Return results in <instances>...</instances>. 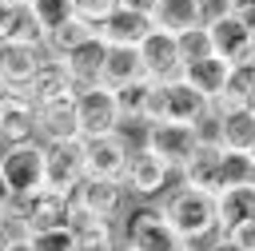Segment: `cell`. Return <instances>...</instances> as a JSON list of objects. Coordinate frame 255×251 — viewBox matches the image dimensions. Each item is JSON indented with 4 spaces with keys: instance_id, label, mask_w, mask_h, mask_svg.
Instances as JSON below:
<instances>
[{
    "instance_id": "ac0fdd59",
    "label": "cell",
    "mask_w": 255,
    "mask_h": 251,
    "mask_svg": "<svg viewBox=\"0 0 255 251\" xmlns=\"http://www.w3.org/2000/svg\"><path fill=\"white\" fill-rule=\"evenodd\" d=\"M44 24L32 12V0H4L0 4V40H16V44H36L44 48Z\"/></svg>"
},
{
    "instance_id": "f6af8a7d",
    "label": "cell",
    "mask_w": 255,
    "mask_h": 251,
    "mask_svg": "<svg viewBox=\"0 0 255 251\" xmlns=\"http://www.w3.org/2000/svg\"><path fill=\"white\" fill-rule=\"evenodd\" d=\"M4 155H8V143H4V135H0V159H4Z\"/></svg>"
},
{
    "instance_id": "f1b7e54d",
    "label": "cell",
    "mask_w": 255,
    "mask_h": 251,
    "mask_svg": "<svg viewBox=\"0 0 255 251\" xmlns=\"http://www.w3.org/2000/svg\"><path fill=\"white\" fill-rule=\"evenodd\" d=\"M151 88L155 80H131L124 88H112L116 92V108H120V124H139L143 127V116H147V100H151Z\"/></svg>"
},
{
    "instance_id": "9c48e42d",
    "label": "cell",
    "mask_w": 255,
    "mask_h": 251,
    "mask_svg": "<svg viewBox=\"0 0 255 251\" xmlns=\"http://www.w3.org/2000/svg\"><path fill=\"white\" fill-rule=\"evenodd\" d=\"M128 155H131V143H128L124 131L84 139V167H88V179H120V183H124Z\"/></svg>"
},
{
    "instance_id": "277c9868",
    "label": "cell",
    "mask_w": 255,
    "mask_h": 251,
    "mask_svg": "<svg viewBox=\"0 0 255 251\" xmlns=\"http://www.w3.org/2000/svg\"><path fill=\"white\" fill-rule=\"evenodd\" d=\"M171 179H179L155 151H147L143 143L139 147H131V155H128V171H124V191L128 195H135V199H163L167 191H171Z\"/></svg>"
},
{
    "instance_id": "8992f818",
    "label": "cell",
    "mask_w": 255,
    "mask_h": 251,
    "mask_svg": "<svg viewBox=\"0 0 255 251\" xmlns=\"http://www.w3.org/2000/svg\"><path fill=\"white\" fill-rule=\"evenodd\" d=\"M207 36H211V52L219 60H227L231 68H243V64H255V24H247L243 16L227 12L211 24H203Z\"/></svg>"
},
{
    "instance_id": "4fadbf2b",
    "label": "cell",
    "mask_w": 255,
    "mask_h": 251,
    "mask_svg": "<svg viewBox=\"0 0 255 251\" xmlns=\"http://www.w3.org/2000/svg\"><path fill=\"white\" fill-rule=\"evenodd\" d=\"M0 135H4L8 147L36 139V104L16 88L0 92Z\"/></svg>"
},
{
    "instance_id": "9a60e30c",
    "label": "cell",
    "mask_w": 255,
    "mask_h": 251,
    "mask_svg": "<svg viewBox=\"0 0 255 251\" xmlns=\"http://www.w3.org/2000/svg\"><path fill=\"white\" fill-rule=\"evenodd\" d=\"M72 203L100 215V219H120L124 207H128V191H124L120 179H84L72 191Z\"/></svg>"
},
{
    "instance_id": "3957f363",
    "label": "cell",
    "mask_w": 255,
    "mask_h": 251,
    "mask_svg": "<svg viewBox=\"0 0 255 251\" xmlns=\"http://www.w3.org/2000/svg\"><path fill=\"white\" fill-rule=\"evenodd\" d=\"M76 120H80V139H96V135H116L120 124V108H116V92L108 84H88L76 92Z\"/></svg>"
},
{
    "instance_id": "d6a6232c",
    "label": "cell",
    "mask_w": 255,
    "mask_h": 251,
    "mask_svg": "<svg viewBox=\"0 0 255 251\" xmlns=\"http://www.w3.org/2000/svg\"><path fill=\"white\" fill-rule=\"evenodd\" d=\"M191 131H195V143H207V147H223V116L215 112V108H207L195 124H191Z\"/></svg>"
},
{
    "instance_id": "484cf974",
    "label": "cell",
    "mask_w": 255,
    "mask_h": 251,
    "mask_svg": "<svg viewBox=\"0 0 255 251\" xmlns=\"http://www.w3.org/2000/svg\"><path fill=\"white\" fill-rule=\"evenodd\" d=\"M215 112H239V108H255V64L231 68L219 100H211Z\"/></svg>"
},
{
    "instance_id": "ffe728a7",
    "label": "cell",
    "mask_w": 255,
    "mask_h": 251,
    "mask_svg": "<svg viewBox=\"0 0 255 251\" xmlns=\"http://www.w3.org/2000/svg\"><path fill=\"white\" fill-rule=\"evenodd\" d=\"M211 108V100H203L191 84H183L179 76L163 84V124H195L203 112Z\"/></svg>"
},
{
    "instance_id": "ee69618b",
    "label": "cell",
    "mask_w": 255,
    "mask_h": 251,
    "mask_svg": "<svg viewBox=\"0 0 255 251\" xmlns=\"http://www.w3.org/2000/svg\"><path fill=\"white\" fill-rule=\"evenodd\" d=\"M175 251H203V247H195V243H179Z\"/></svg>"
},
{
    "instance_id": "f546056e",
    "label": "cell",
    "mask_w": 255,
    "mask_h": 251,
    "mask_svg": "<svg viewBox=\"0 0 255 251\" xmlns=\"http://www.w3.org/2000/svg\"><path fill=\"white\" fill-rule=\"evenodd\" d=\"M219 116H223V147H231V151H251V147H255V108L219 112Z\"/></svg>"
},
{
    "instance_id": "74e56055",
    "label": "cell",
    "mask_w": 255,
    "mask_h": 251,
    "mask_svg": "<svg viewBox=\"0 0 255 251\" xmlns=\"http://www.w3.org/2000/svg\"><path fill=\"white\" fill-rule=\"evenodd\" d=\"M227 239H231V243H239L243 251H255V223H247V227H239V231H231Z\"/></svg>"
},
{
    "instance_id": "6da1fadb",
    "label": "cell",
    "mask_w": 255,
    "mask_h": 251,
    "mask_svg": "<svg viewBox=\"0 0 255 251\" xmlns=\"http://www.w3.org/2000/svg\"><path fill=\"white\" fill-rule=\"evenodd\" d=\"M159 211L163 219L171 223V231L179 235V243H195L203 247L207 239L219 235V219H215V195L211 191H199V187H171L163 199H159Z\"/></svg>"
},
{
    "instance_id": "e0dca14e",
    "label": "cell",
    "mask_w": 255,
    "mask_h": 251,
    "mask_svg": "<svg viewBox=\"0 0 255 251\" xmlns=\"http://www.w3.org/2000/svg\"><path fill=\"white\" fill-rule=\"evenodd\" d=\"M179 183L219 195V191H223V147H207V143H199V147L191 151V159L179 167Z\"/></svg>"
},
{
    "instance_id": "7dc6e473",
    "label": "cell",
    "mask_w": 255,
    "mask_h": 251,
    "mask_svg": "<svg viewBox=\"0 0 255 251\" xmlns=\"http://www.w3.org/2000/svg\"><path fill=\"white\" fill-rule=\"evenodd\" d=\"M0 92H4V80H0Z\"/></svg>"
},
{
    "instance_id": "c3c4849f",
    "label": "cell",
    "mask_w": 255,
    "mask_h": 251,
    "mask_svg": "<svg viewBox=\"0 0 255 251\" xmlns=\"http://www.w3.org/2000/svg\"><path fill=\"white\" fill-rule=\"evenodd\" d=\"M120 251H131V247H120Z\"/></svg>"
},
{
    "instance_id": "7c38bea8",
    "label": "cell",
    "mask_w": 255,
    "mask_h": 251,
    "mask_svg": "<svg viewBox=\"0 0 255 251\" xmlns=\"http://www.w3.org/2000/svg\"><path fill=\"white\" fill-rule=\"evenodd\" d=\"M76 92H80V84L72 80V72L64 68V60H52V56L40 64V72H36V76L28 80V88H24V96H28L36 108L76 100Z\"/></svg>"
},
{
    "instance_id": "52a82bcc",
    "label": "cell",
    "mask_w": 255,
    "mask_h": 251,
    "mask_svg": "<svg viewBox=\"0 0 255 251\" xmlns=\"http://www.w3.org/2000/svg\"><path fill=\"white\" fill-rule=\"evenodd\" d=\"M0 171H4V179H8V187H12L16 199H28V195L44 191L48 187L44 183V143L32 139V143L8 147V155L0 159Z\"/></svg>"
},
{
    "instance_id": "4316f807",
    "label": "cell",
    "mask_w": 255,
    "mask_h": 251,
    "mask_svg": "<svg viewBox=\"0 0 255 251\" xmlns=\"http://www.w3.org/2000/svg\"><path fill=\"white\" fill-rule=\"evenodd\" d=\"M131 80H143L139 48H108L100 84H108V88H124V84H131Z\"/></svg>"
},
{
    "instance_id": "d4e9b609",
    "label": "cell",
    "mask_w": 255,
    "mask_h": 251,
    "mask_svg": "<svg viewBox=\"0 0 255 251\" xmlns=\"http://www.w3.org/2000/svg\"><path fill=\"white\" fill-rule=\"evenodd\" d=\"M104 56H108V44H104L100 36H92L88 44H80L76 52L64 56V68L72 72V80H76L80 88H88V84H100V76H104Z\"/></svg>"
},
{
    "instance_id": "b9f144b4",
    "label": "cell",
    "mask_w": 255,
    "mask_h": 251,
    "mask_svg": "<svg viewBox=\"0 0 255 251\" xmlns=\"http://www.w3.org/2000/svg\"><path fill=\"white\" fill-rule=\"evenodd\" d=\"M4 251H32V239H28V235H12Z\"/></svg>"
},
{
    "instance_id": "7a4b0ae2",
    "label": "cell",
    "mask_w": 255,
    "mask_h": 251,
    "mask_svg": "<svg viewBox=\"0 0 255 251\" xmlns=\"http://www.w3.org/2000/svg\"><path fill=\"white\" fill-rule=\"evenodd\" d=\"M20 235H44V231H60L68 227L72 219V195H60L52 187L28 195V199H16V207L4 215Z\"/></svg>"
},
{
    "instance_id": "30bf717a",
    "label": "cell",
    "mask_w": 255,
    "mask_h": 251,
    "mask_svg": "<svg viewBox=\"0 0 255 251\" xmlns=\"http://www.w3.org/2000/svg\"><path fill=\"white\" fill-rule=\"evenodd\" d=\"M143 147L155 151V155L179 175V167L191 159V151H195L199 143H195V131H191L187 124H151V127H143Z\"/></svg>"
},
{
    "instance_id": "f35d334b",
    "label": "cell",
    "mask_w": 255,
    "mask_h": 251,
    "mask_svg": "<svg viewBox=\"0 0 255 251\" xmlns=\"http://www.w3.org/2000/svg\"><path fill=\"white\" fill-rule=\"evenodd\" d=\"M155 4H159V0H120V8L139 12V16H151V12H155Z\"/></svg>"
},
{
    "instance_id": "cb8c5ba5",
    "label": "cell",
    "mask_w": 255,
    "mask_h": 251,
    "mask_svg": "<svg viewBox=\"0 0 255 251\" xmlns=\"http://www.w3.org/2000/svg\"><path fill=\"white\" fill-rule=\"evenodd\" d=\"M151 24L167 36H183L191 28L203 24V12H199V0H159L155 12H151Z\"/></svg>"
},
{
    "instance_id": "4dcf8cb0",
    "label": "cell",
    "mask_w": 255,
    "mask_h": 251,
    "mask_svg": "<svg viewBox=\"0 0 255 251\" xmlns=\"http://www.w3.org/2000/svg\"><path fill=\"white\" fill-rule=\"evenodd\" d=\"M255 183V159L251 151L223 147V187H251Z\"/></svg>"
},
{
    "instance_id": "2e32d148",
    "label": "cell",
    "mask_w": 255,
    "mask_h": 251,
    "mask_svg": "<svg viewBox=\"0 0 255 251\" xmlns=\"http://www.w3.org/2000/svg\"><path fill=\"white\" fill-rule=\"evenodd\" d=\"M44 60H48V52H44V48H36V44L0 40V80H4V88L24 92V88H28V80L40 72V64H44Z\"/></svg>"
},
{
    "instance_id": "ab89813d",
    "label": "cell",
    "mask_w": 255,
    "mask_h": 251,
    "mask_svg": "<svg viewBox=\"0 0 255 251\" xmlns=\"http://www.w3.org/2000/svg\"><path fill=\"white\" fill-rule=\"evenodd\" d=\"M16 207V195H12V187H8V179H4V171H0V215H8Z\"/></svg>"
},
{
    "instance_id": "8fae6325",
    "label": "cell",
    "mask_w": 255,
    "mask_h": 251,
    "mask_svg": "<svg viewBox=\"0 0 255 251\" xmlns=\"http://www.w3.org/2000/svg\"><path fill=\"white\" fill-rule=\"evenodd\" d=\"M139 60H143V76L155 80V84H167L183 72V56H179V40L151 28L147 40L139 44Z\"/></svg>"
},
{
    "instance_id": "bcb514c9",
    "label": "cell",
    "mask_w": 255,
    "mask_h": 251,
    "mask_svg": "<svg viewBox=\"0 0 255 251\" xmlns=\"http://www.w3.org/2000/svg\"><path fill=\"white\" fill-rule=\"evenodd\" d=\"M251 159H255V147H251Z\"/></svg>"
},
{
    "instance_id": "5bb4252c",
    "label": "cell",
    "mask_w": 255,
    "mask_h": 251,
    "mask_svg": "<svg viewBox=\"0 0 255 251\" xmlns=\"http://www.w3.org/2000/svg\"><path fill=\"white\" fill-rule=\"evenodd\" d=\"M68 231H72L76 251H120L124 247V239L116 235V219H100V215H92L76 203H72Z\"/></svg>"
},
{
    "instance_id": "e575fe53",
    "label": "cell",
    "mask_w": 255,
    "mask_h": 251,
    "mask_svg": "<svg viewBox=\"0 0 255 251\" xmlns=\"http://www.w3.org/2000/svg\"><path fill=\"white\" fill-rule=\"evenodd\" d=\"M116 8H120V0H72V16H80L92 28H100Z\"/></svg>"
},
{
    "instance_id": "d590c367",
    "label": "cell",
    "mask_w": 255,
    "mask_h": 251,
    "mask_svg": "<svg viewBox=\"0 0 255 251\" xmlns=\"http://www.w3.org/2000/svg\"><path fill=\"white\" fill-rule=\"evenodd\" d=\"M28 239H32V251H76L68 227H60V231H44V235H28Z\"/></svg>"
},
{
    "instance_id": "d6986e66",
    "label": "cell",
    "mask_w": 255,
    "mask_h": 251,
    "mask_svg": "<svg viewBox=\"0 0 255 251\" xmlns=\"http://www.w3.org/2000/svg\"><path fill=\"white\" fill-rule=\"evenodd\" d=\"M151 28H155L151 16H139V12H128V8H116V12L96 28V36H100L108 48H139V44L147 40Z\"/></svg>"
},
{
    "instance_id": "44dd1931",
    "label": "cell",
    "mask_w": 255,
    "mask_h": 251,
    "mask_svg": "<svg viewBox=\"0 0 255 251\" xmlns=\"http://www.w3.org/2000/svg\"><path fill=\"white\" fill-rule=\"evenodd\" d=\"M215 219H219V235H231V231L255 223V183L251 187H223L215 195Z\"/></svg>"
},
{
    "instance_id": "836d02e7",
    "label": "cell",
    "mask_w": 255,
    "mask_h": 251,
    "mask_svg": "<svg viewBox=\"0 0 255 251\" xmlns=\"http://www.w3.org/2000/svg\"><path fill=\"white\" fill-rule=\"evenodd\" d=\"M32 12L44 24V32H52L64 20H72V0H32Z\"/></svg>"
},
{
    "instance_id": "60d3db41",
    "label": "cell",
    "mask_w": 255,
    "mask_h": 251,
    "mask_svg": "<svg viewBox=\"0 0 255 251\" xmlns=\"http://www.w3.org/2000/svg\"><path fill=\"white\" fill-rule=\"evenodd\" d=\"M203 251H243V247H239V243H231L227 235H215V239H207V243H203Z\"/></svg>"
},
{
    "instance_id": "681fc988",
    "label": "cell",
    "mask_w": 255,
    "mask_h": 251,
    "mask_svg": "<svg viewBox=\"0 0 255 251\" xmlns=\"http://www.w3.org/2000/svg\"><path fill=\"white\" fill-rule=\"evenodd\" d=\"M0 4H4V0H0Z\"/></svg>"
},
{
    "instance_id": "7bdbcfd3",
    "label": "cell",
    "mask_w": 255,
    "mask_h": 251,
    "mask_svg": "<svg viewBox=\"0 0 255 251\" xmlns=\"http://www.w3.org/2000/svg\"><path fill=\"white\" fill-rule=\"evenodd\" d=\"M12 235H20V231H16V227H12V223H8L4 215H0V251L8 247V239H12Z\"/></svg>"
},
{
    "instance_id": "1f68e13d",
    "label": "cell",
    "mask_w": 255,
    "mask_h": 251,
    "mask_svg": "<svg viewBox=\"0 0 255 251\" xmlns=\"http://www.w3.org/2000/svg\"><path fill=\"white\" fill-rule=\"evenodd\" d=\"M175 40H179V56H183V64H195V60H203V56H215V52H211V36H207L203 24L191 28V32H183V36H175Z\"/></svg>"
},
{
    "instance_id": "83f0119b",
    "label": "cell",
    "mask_w": 255,
    "mask_h": 251,
    "mask_svg": "<svg viewBox=\"0 0 255 251\" xmlns=\"http://www.w3.org/2000/svg\"><path fill=\"white\" fill-rule=\"evenodd\" d=\"M96 36V28L92 24H84L80 16H72V20H64L60 28H52L48 36H44V52L52 56V60H64L68 52H76L80 44H88Z\"/></svg>"
},
{
    "instance_id": "7402d4cb",
    "label": "cell",
    "mask_w": 255,
    "mask_h": 251,
    "mask_svg": "<svg viewBox=\"0 0 255 251\" xmlns=\"http://www.w3.org/2000/svg\"><path fill=\"white\" fill-rule=\"evenodd\" d=\"M36 139L40 143H64V139H80V120H76V104H48L36 108Z\"/></svg>"
},
{
    "instance_id": "ba28073f",
    "label": "cell",
    "mask_w": 255,
    "mask_h": 251,
    "mask_svg": "<svg viewBox=\"0 0 255 251\" xmlns=\"http://www.w3.org/2000/svg\"><path fill=\"white\" fill-rule=\"evenodd\" d=\"M88 179L84 167V139H64V143H44V183L60 195H72Z\"/></svg>"
},
{
    "instance_id": "603a6c76",
    "label": "cell",
    "mask_w": 255,
    "mask_h": 251,
    "mask_svg": "<svg viewBox=\"0 0 255 251\" xmlns=\"http://www.w3.org/2000/svg\"><path fill=\"white\" fill-rule=\"evenodd\" d=\"M227 76H231V64L219 60V56H203V60H195V64H183V72H179V80L191 84L203 100H219Z\"/></svg>"
},
{
    "instance_id": "8d00e7d4",
    "label": "cell",
    "mask_w": 255,
    "mask_h": 251,
    "mask_svg": "<svg viewBox=\"0 0 255 251\" xmlns=\"http://www.w3.org/2000/svg\"><path fill=\"white\" fill-rule=\"evenodd\" d=\"M199 12H203V24H211L231 12V0H199Z\"/></svg>"
},
{
    "instance_id": "5b68a950",
    "label": "cell",
    "mask_w": 255,
    "mask_h": 251,
    "mask_svg": "<svg viewBox=\"0 0 255 251\" xmlns=\"http://www.w3.org/2000/svg\"><path fill=\"white\" fill-rule=\"evenodd\" d=\"M124 247L131 251H175L179 235L171 231V223L163 219L159 207H131L124 219Z\"/></svg>"
}]
</instances>
